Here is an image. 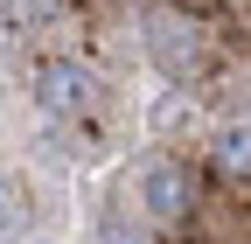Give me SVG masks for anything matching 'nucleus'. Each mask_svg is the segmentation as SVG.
<instances>
[{
    "mask_svg": "<svg viewBox=\"0 0 251 244\" xmlns=\"http://www.w3.org/2000/svg\"><path fill=\"white\" fill-rule=\"evenodd\" d=\"M140 189H147V209H153V217H175V209L188 202V174H181L175 161H153Z\"/></svg>",
    "mask_w": 251,
    "mask_h": 244,
    "instance_id": "obj_2",
    "label": "nucleus"
},
{
    "mask_svg": "<svg viewBox=\"0 0 251 244\" xmlns=\"http://www.w3.org/2000/svg\"><path fill=\"white\" fill-rule=\"evenodd\" d=\"M21 230V217H14V189H7V174H0V244H7Z\"/></svg>",
    "mask_w": 251,
    "mask_h": 244,
    "instance_id": "obj_3",
    "label": "nucleus"
},
{
    "mask_svg": "<svg viewBox=\"0 0 251 244\" xmlns=\"http://www.w3.org/2000/svg\"><path fill=\"white\" fill-rule=\"evenodd\" d=\"M35 98H42V112L70 119V112L91 105V77H84L77 63H42V70H35Z\"/></svg>",
    "mask_w": 251,
    "mask_h": 244,
    "instance_id": "obj_1",
    "label": "nucleus"
}]
</instances>
